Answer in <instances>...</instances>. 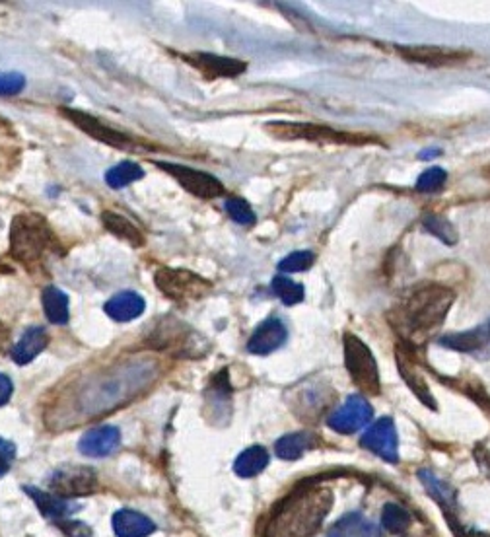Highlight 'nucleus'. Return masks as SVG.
<instances>
[{
    "label": "nucleus",
    "instance_id": "79ce46f5",
    "mask_svg": "<svg viewBox=\"0 0 490 537\" xmlns=\"http://www.w3.org/2000/svg\"><path fill=\"white\" fill-rule=\"evenodd\" d=\"M442 154V150L440 148H428V150H424L422 154H420L419 158L420 160H430V158H436V156H440Z\"/></svg>",
    "mask_w": 490,
    "mask_h": 537
},
{
    "label": "nucleus",
    "instance_id": "a211bd4d",
    "mask_svg": "<svg viewBox=\"0 0 490 537\" xmlns=\"http://www.w3.org/2000/svg\"><path fill=\"white\" fill-rule=\"evenodd\" d=\"M121 446V432L117 427L102 425L82 434L78 442L80 454L88 458H107Z\"/></svg>",
    "mask_w": 490,
    "mask_h": 537
},
{
    "label": "nucleus",
    "instance_id": "2eb2a0df",
    "mask_svg": "<svg viewBox=\"0 0 490 537\" xmlns=\"http://www.w3.org/2000/svg\"><path fill=\"white\" fill-rule=\"evenodd\" d=\"M61 113H63L65 117H69L70 121H72L78 129H82L86 135L94 137V139L100 141V143L109 144V146H113V148H121V150H133V148H140V146H142V144L137 143V141H133L131 137H127V135H123V133H119V131L107 127V125H104L100 119H96V117H92V115H88V113H84V111L65 108L61 109Z\"/></svg>",
    "mask_w": 490,
    "mask_h": 537
},
{
    "label": "nucleus",
    "instance_id": "dca6fc26",
    "mask_svg": "<svg viewBox=\"0 0 490 537\" xmlns=\"http://www.w3.org/2000/svg\"><path fill=\"white\" fill-rule=\"evenodd\" d=\"M286 339H288V329L282 320L269 318L253 331V335L247 341V351L251 355L265 357L280 349L286 343Z\"/></svg>",
    "mask_w": 490,
    "mask_h": 537
},
{
    "label": "nucleus",
    "instance_id": "4468645a",
    "mask_svg": "<svg viewBox=\"0 0 490 537\" xmlns=\"http://www.w3.org/2000/svg\"><path fill=\"white\" fill-rule=\"evenodd\" d=\"M397 51L403 59L426 67H452L465 63L471 57V53L465 49L442 47V45H407L397 47Z\"/></svg>",
    "mask_w": 490,
    "mask_h": 537
},
{
    "label": "nucleus",
    "instance_id": "39448f33",
    "mask_svg": "<svg viewBox=\"0 0 490 537\" xmlns=\"http://www.w3.org/2000/svg\"><path fill=\"white\" fill-rule=\"evenodd\" d=\"M24 493L35 502L37 510L41 512L43 518L59 526V530L69 537H88L92 536V528L86 524L72 520V516L80 510V506H74L67 499H61L53 493H47L43 489H37L34 485H24Z\"/></svg>",
    "mask_w": 490,
    "mask_h": 537
},
{
    "label": "nucleus",
    "instance_id": "4c0bfd02",
    "mask_svg": "<svg viewBox=\"0 0 490 537\" xmlns=\"http://www.w3.org/2000/svg\"><path fill=\"white\" fill-rule=\"evenodd\" d=\"M14 460H16V444L6 438H0V479L10 471Z\"/></svg>",
    "mask_w": 490,
    "mask_h": 537
},
{
    "label": "nucleus",
    "instance_id": "0eeeda50",
    "mask_svg": "<svg viewBox=\"0 0 490 537\" xmlns=\"http://www.w3.org/2000/svg\"><path fill=\"white\" fill-rule=\"evenodd\" d=\"M333 401H335V392L329 384L308 380L306 384H298L292 390V399L288 403L300 421L314 423L331 407Z\"/></svg>",
    "mask_w": 490,
    "mask_h": 537
},
{
    "label": "nucleus",
    "instance_id": "58836bf2",
    "mask_svg": "<svg viewBox=\"0 0 490 537\" xmlns=\"http://www.w3.org/2000/svg\"><path fill=\"white\" fill-rule=\"evenodd\" d=\"M14 394V384L6 374H0V407L6 405L10 401V397Z\"/></svg>",
    "mask_w": 490,
    "mask_h": 537
},
{
    "label": "nucleus",
    "instance_id": "f3484780",
    "mask_svg": "<svg viewBox=\"0 0 490 537\" xmlns=\"http://www.w3.org/2000/svg\"><path fill=\"white\" fill-rule=\"evenodd\" d=\"M415 353L417 351H413V349H409L405 345H399L397 347L399 374L403 376V380L411 388V392L417 395L426 407H430V409L436 411V399H434V395L430 394L428 384H426V380L422 378V374L419 372V364H417Z\"/></svg>",
    "mask_w": 490,
    "mask_h": 537
},
{
    "label": "nucleus",
    "instance_id": "9b49d317",
    "mask_svg": "<svg viewBox=\"0 0 490 537\" xmlns=\"http://www.w3.org/2000/svg\"><path fill=\"white\" fill-rule=\"evenodd\" d=\"M160 170H164L166 174H170L172 178L177 179V183L189 191L191 195L199 197V199H216L220 195H224V185L220 183V179L210 176L207 172H199L193 170L189 166H179V164H170V162H154Z\"/></svg>",
    "mask_w": 490,
    "mask_h": 537
},
{
    "label": "nucleus",
    "instance_id": "aec40b11",
    "mask_svg": "<svg viewBox=\"0 0 490 537\" xmlns=\"http://www.w3.org/2000/svg\"><path fill=\"white\" fill-rule=\"evenodd\" d=\"M205 401H207L210 415L214 417V423H218L220 417L224 419V423H228L232 415V388H230L226 370H222L218 376L212 378V384L205 394Z\"/></svg>",
    "mask_w": 490,
    "mask_h": 537
},
{
    "label": "nucleus",
    "instance_id": "c9c22d12",
    "mask_svg": "<svg viewBox=\"0 0 490 537\" xmlns=\"http://www.w3.org/2000/svg\"><path fill=\"white\" fill-rule=\"evenodd\" d=\"M226 211L232 220H236L238 224L242 226H253L257 216L253 213V209L249 207V203L245 199H240V197H230L226 201Z\"/></svg>",
    "mask_w": 490,
    "mask_h": 537
},
{
    "label": "nucleus",
    "instance_id": "ddd939ff",
    "mask_svg": "<svg viewBox=\"0 0 490 537\" xmlns=\"http://www.w3.org/2000/svg\"><path fill=\"white\" fill-rule=\"evenodd\" d=\"M360 446L387 464L399 462V436L391 417H382L360 438Z\"/></svg>",
    "mask_w": 490,
    "mask_h": 537
},
{
    "label": "nucleus",
    "instance_id": "f257e3e1",
    "mask_svg": "<svg viewBox=\"0 0 490 537\" xmlns=\"http://www.w3.org/2000/svg\"><path fill=\"white\" fill-rule=\"evenodd\" d=\"M454 300L455 294L450 288L436 283L420 285L401 296L389 310L387 320L403 339V345L417 351L442 327Z\"/></svg>",
    "mask_w": 490,
    "mask_h": 537
},
{
    "label": "nucleus",
    "instance_id": "b1692460",
    "mask_svg": "<svg viewBox=\"0 0 490 537\" xmlns=\"http://www.w3.org/2000/svg\"><path fill=\"white\" fill-rule=\"evenodd\" d=\"M317 442L314 432H290L275 442V454L284 462H296L308 450H314Z\"/></svg>",
    "mask_w": 490,
    "mask_h": 537
},
{
    "label": "nucleus",
    "instance_id": "7c9ffc66",
    "mask_svg": "<svg viewBox=\"0 0 490 537\" xmlns=\"http://www.w3.org/2000/svg\"><path fill=\"white\" fill-rule=\"evenodd\" d=\"M422 228L436 236L438 240H442L446 246H455L457 244V230L454 228V224L446 218V216L434 215V213H428V215L422 218Z\"/></svg>",
    "mask_w": 490,
    "mask_h": 537
},
{
    "label": "nucleus",
    "instance_id": "a19ab883",
    "mask_svg": "<svg viewBox=\"0 0 490 537\" xmlns=\"http://www.w3.org/2000/svg\"><path fill=\"white\" fill-rule=\"evenodd\" d=\"M8 337H10V331L4 323L0 322V353L4 351V347L8 345Z\"/></svg>",
    "mask_w": 490,
    "mask_h": 537
},
{
    "label": "nucleus",
    "instance_id": "423d86ee",
    "mask_svg": "<svg viewBox=\"0 0 490 537\" xmlns=\"http://www.w3.org/2000/svg\"><path fill=\"white\" fill-rule=\"evenodd\" d=\"M156 287L162 290V294L179 304H187L191 300H199L207 296L212 290V283L203 279L201 275H195L187 269H158L154 275Z\"/></svg>",
    "mask_w": 490,
    "mask_h": 537
},
{
    "label": "nucleus",
    "instance_id": "f8f14e48",
    "mask_svg": "<svg viewBox=\"0 0 490 537\" xmlns=\"http://www.w3.org/2000/svg\"><path fill=\"white\" fill-rule=\"evenodd\" d=\"M374 409L364 395H349L347 401L327 417V427L339 434H354L372 421Z\"/></svg>",
    "mask_w": 490,
    "mask_h": 537
},
{
    "label": "nucleus",
    "instance_id": "9d476101",
    "mask_svg": "<svg viewBox=\"0 0 490 537\" xmlns=\"http://www.w3.org/2000/svg\"><path fill=\"white\" fill-rule=\"evenodd\" d=\"M419 479L420 483L424 485L426 495L440 506V510H442L446 522L450 524V528L454 530L455 536H467V530L459 520V502H457V491L454 487L428 469H420Z\"/></svg>",
    "mask_w": 490,
    "mask_h": 537
},
{
    "label": "nucleus",
    "instance_id": "c85d7f7f",
    "mask_svg": "<svg viewBox=\"0 0 490 537\" xmlns=\"http://www.w3.org/2000/svg\"><path fill=\"white\" fill-rule=\"evenodd\" d=\"M269 452L263 446H251L244 450L236 462H234V473L242 479H251L263 473L269 466Z\"/></svg>",
    "mask_w": 490,
    "mask_h": 537
},
{
    "label": "nucleus",
    "instance_id": "bb28decb",
    "mask_svg": "<svg viewBox=\"0 0 490 537\" xmlns=\"http://www.w3.org/2000/svg\"><path fill=\"white\" fill-rule=\"evenodd\" d=\"M102 220H104L105 228H107L113 236L121 238V240L127 242L129 246H133V248H142V246L146 244L144 234L140 232L139 228H137L129 218H125L123 215H117V213H111V211H105L104 215H102Z\"/></svg>",
    "mask_w": 490,
    "mask_h": 537
},
{
    "label": "nucleus",
    "instance_id": "7ed1b4c3",
    "mask_svg": "<svg viewBox=\"0 0 490 537\" xmlns=\"http://www.w3.org/2000/svg\"><path fill=\"white\" fill-rule=\"evenodd\" d=\"M53 255H63V244L49 222L37 213L14 216L10 224V257L28 271H37Z\"/></svg>",
    "mask_w": 490,
    "mask_h": 537
},
{
    "label": "nucleus",
    "instance_id": "f03ea898",
    "mask_svg": "<svg viewBox=\"0 0 490 537\" xmlns=\"http://www.w3.org/2000/svg\"><path fill=\"white\" fill-rule=\"evenodd\" d=\"M331 506L333 493L329 489H298L275 508L267 528V537H314Z\"/></svg>",
    "mask_w": 490,
    "mask_h": 537
},
{
    "label": "nucleus",
    "instance_id": "f704fd0d",
    "mask_svg": "<svg viewBox=\"0 0 490 537\" xmlns=\"http://www.w3.org/2000/svg\"><path fill=\"white\" fill-rule=\"evenodd\" d=\"M448 181V172L442 168H430L417 179V191L419 193H438L444 189Z\"/></svg>",
    "mask_w": 490,
    "mask_h": 537
},
{
    "label": "nucleus",
    "instance_id": "72a5a7b5",
    "mask_svg": "<svg viewBox=\"0 0 490 537\" xmlns=\"http://www.w3.org/2000/svg\"><path fill=\"white\" fill-rule=\"evenodd\" d=\"M315 255L312 251H294L286 255L279 263L280 273H302L314 265Z\"/></svg>",
    "mask_w": 490,
    "mask_h": 537
},
{
    "label": "nucleus",
    "instance_id": "393cba45",
    "mask_svg": "<svg viewBox=\"0 0 490 537\" xmlns=\"http://www.w3.org/2000/svg\"><path fill=\"white\" fill-rule=\"evenodd\" d=\"M327 537H384L380 528L364 518L360 512H349L333 528L327 532Z\"/></svg>",
    "mask_w": 490,
    "mask_h": 537
},
{
    "label": "nucleus",
    "instance_id": "37998d69",
    "mask_svg": "<svg viewBox=\"0 0 490 537\" xmlns=\"http://www.w3.org/2000/svg\"><path fill=\"white\" fill-rule=\"evenodd\" d=\"M487 333H489V339H490V322H489V325H487Z\"/></svg>",
    "mask_w": 490,
    "mask_h": 537
},
{
    "label": "nucleus",
    "instance_id": "473e14b6",
    "mask_svg": "<svg viewBox=\"0 0 490 537\" xmlns=\"http://www.w3.org/2000/svg\"><path fill=\"white\" fill-rule=\"evenodd\" d=\"M271 287H273L275 294L282 300L284 306H296V304H300V302L304 300V296H306V292H304V287H302V285H298V283H294L292 279L282 277V275L273 279Z\"/></svg>",
    "mask_w": 490,
    "mask_h": 537
},
{
    "label": "nucleus",
    "instance_id": "4be33fe9",
    "mask_svg": "<svg viewBox=\"0 0 490 537\" xmlns=\"http://www.w3.org/2000/svg\"><path fill=\"white\" fill-rule=\"evenodd\" d=\"M113 532L117 537H148L156 532V524L137 510H117L113 514Z\"/></svg>",
    "mask_w": 490,
    "mask_h": 537
},
{
    "label": "nucleus",
    "instance_id": "c756f323",
    "mask_svg": "<svg viewBox=\"0 0 490 537\" xmlns=\"http://www.w3.org/2000/svg\"><path fill=\"white\" fill-rule=\"evenodd\" d=\"M413 524V516L409 514V510L397 502H387L382 508V526L385 532L393 534V536H403L409 532Z\"/></svg>",
    "mask_w": 490,
    "mask_h": 537
},
{
    "label": "nucleus",
    "instance_id": "6ab92c4d",
    "mask_svg": "<svg viewBox=\"0 0 490 537\" xmlns=\"http://www.w3.org/2000/svg\"><path fill=\"white\" fill-rule=\"evenodd\" d=\"M183 61L195 67L197 71L207 76H222V78H234L247 71V63L232 57H218L210 53H191L183 55Z\"/></svg>",
    "mask_w": 490,
    "mask_h": 537
},
{
    "label": "nucleus",
    "instance_id": "412c9836",
    "mask_svg": "<svg viewBox=\"0 0 490 537\" xmlns=\"http://www.w3.org/2000/svg\"><path fill=\"white\" fill-rule=\"evenodd\" d=\"M146 302L144 298L133 292V290H125L115 294L111 300L105 302V314L113 320V322L127 323L133 322L144 314Z\"/></svg>",
    "mask_w": 490,
    "mask_h": 537
},
{
    "label": "nucleus",
    "instance_id": "1a4fd4ad",
    "mask_svg": "<svg viewBox=\"0 0 490 537\" xmlns=\"http://www.w3.org/2000/svg\"><path fill=\"white\" fill-rule=\"evenodd\" d=\"M49 489L61 499L86 497L98 489V475L88 466H61L49 477Z\"/></svg>",
    "mask_w": 490,
    "mask_h": 537
},
{
    "label": "nucleus",
    "instance_id": "e433bc0d",
    "mask_svg": "<svg viewBox=\"0 0 490 537\" xmlns=\"http://www.w3.org/2000/svg\"><path fill=\"white\" fill-rule=\"evenodd\" d=\"M26 86V78L20 72H0V96L20 94Z\"/></svg>",
    "mask_w": 490,
    "mask_h": 537
},
{
    "label": "nucleus",
    "instance_id": "5701e85b",
    "mask_svg": "<svg viewBox=\"0 0 490 537\" xmlns=\"http://www.w3.org/2000/svg\"><path fill=\"white\" fill-rule=\"evenodd\" d=\"M49 345V333L39 327V325H34V327H28L24 331V335L20 337V341L16 343V347L12 349V360L20 366L24 364H30L32 360L39 357Z\"/></svg>",
    "mask_w": 490,
    "mask_h": 537
},
{
    "label": "nucleus",
    "instance_id": "ea45409f",
    "mask_svg": "<svg viewBox=\"0 0 490 537\" xmlns=\"http://www.w3.org/2000/svg\"><path fill=\"white\" fill-rule=\"evenodd\" d=\"M477 464L483 467V471L490 477V452L489 450H479L477 452Z\"/></svg>",
    "mask_w": 490,
    "mask_h": 537
},
{
    "label": "nucleus",
    "instance_id": "6e6552de",
    "mask_svg": "<svg viewBox=\"0 0 490 537\" xmlns=\"http://www.w3.org/2000/svg\"><path fill=\"white\" fill-rule=\"evenodd\" d=\"M267 131H271L277 139H292V141L331 144L368 143V139H358V135L341 133L317 123H269Z\"/></svg>",
    "mask_w": 490,
    "mask_h": 537
},
{
    "label": "nucleus",
    "instance_id": "2f4dec72",
    "mask_svg": "<svg viewBox=\"0 0 490 537\" xmlns=\"http://www.w3.org/2000/svg\"><path fill=\"white\" fill-rule=\"evenodd\" d=\"M144 176V170L140 168L139 164L135 162H121L117 166H113L107 174H105V183L111 187V189H121V187H127L131 185L133 181L142 179Z\"/></svg>",
    "mask_w": 490,
    "mask_h": 537
},
{
    "label": "nucleus",
    "instance_id": "cd10ccee",
    "mask_svg": "<svg viewBox=\"0 0 490 537\" xmlns=\"http://www.w3.org/2000/svg\"><path fill=\"white\" fill-rule=\"evenodd\" d=\"M487 327H477V329H471V331H465V333H452V335H446L440 339V345L442 347H448L452 351L457 353H477L485 347L487 343Z\"/></svg>",
    "mask_w": 490,
    "mask_h": 537
},
{
    "label": "nucleus",
    "instance_id": "a878e982",
    "mask_svg": "<svg viewBox=\"0 0 490 537\" xmlns=\"http://www.w3.org/2000/svg\"><path fill=\"white\" fill-rule=\"evenodd\" d=\"M41 304L47 320L55 325L69 323V296L57 287H47L41 292Z\"/></svg>",
    "mask_w": 490,
    "mask_h": 537
},
{
    "label": "nucleus",
    "instance_id": "20e7f679",
    "mask_svg": "<svg viewBox=\"0 0 490 537\" xmlns=\"http://www.w3.org/2000/svg\"><path fill=\"white\" fill-rule=\"evenodd\" d=\"M345 366L354 386L366 395H380L382 382L378 362L370 347L356 335H345Z\"/></svg>",
    "mask_w": 490,
    "mask_h": 537
}]
</instances>
